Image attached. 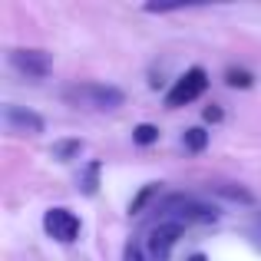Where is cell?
<instances>
[{
  "instance_id": "30bf717a",
  "label": "cell",
  "mask_w": 261,
  "mask_h": 261,
  "mask_svg": "<svg viewBox=\"0 0 261 261\" xmlns=\"http://www.w3.org/2000/svg\"><path fill=\"white\" fill-rule=\"evenodd\" d=\"M225 83L231 89H248L255 83V76H251L248 70H242V66H228V73H225Z\"/></svg>"
},
{
  "instance_id": "4fadbf2b",
  "label": "cell",
  "mask_w": 261,
  "mask_h": 261,
  "mask_svg": "<svg viewBox=\"0 0 261 261\" xmlns=\"http://www.w3.org/2000/svg\"><path fill=\"white\" fill-rule=\"evenodd\" d=\"M155 192H159V185H155V182L142 185V192H139V195L133 198V202H129V215H139V212H142V208H146V205H149V198H152Z\"/></svg>"
},
{
  "instance_id": "52a82bcc",
  "label": "cell",
  "mask_w": 261,
  "mask_h": 261,
  "mask_svg": "<svg viewBox=\"0 0 261 261\" xmlns=\"http://www.w3.org/2000/svg\"><path fill=\"white\" fill-rule=\"evenodd\" d=\"M4 122L10 133H23V136H37L43 133V116L30 113L23 106H4Z\"/></svg>"
},
{
  "instance_id": "9c48e42d",
  "label": "cell",
  "mask_w": 261,
  "mask_h": 261,
  "mask_svg": "<svg viewBox=\"0 0 261 261\" xmlns=\"http://www.w3.org/2000/svg\"><path fill=\"white\" fill-rule=\"evenodd\" d=\"M182 146L189 149V152H202V149L208 146V133H205L202 126H192V129H185V136H182Z\"/></svg>"
},
{
  "instance_id": "9a60e30c",
  "label": "cell",
  "mask_w": 261,
  "mask_h": 261,
  "mask_svg": "<svg viewBox=\"0 0 261 261\" xmlns=\"http://www.w3.org/2000/svg\"><path fill=\"white\" fill-rule=\"evenodd\" d=\"M182 7H189V4H146V13H172V10H182Z\"/></svg>"
},
{
  "instance_id": "7c38bea8",
  "label": "cell",
  "mask_w": 261,
  "mask_h": 261,
  "mask_svg": "<svg viewBox=\"0 0 261 261\" xmlns=\"http://www.w3.org/2000/svg\"><path fill=\"white\" fill-rule=\"evenodd\" d=\"M99 162H89L83 178H80V185H83V195H96V189H99Z\"/></svg>"
},
{
  "instance_id": "2e32d148",
  "label": "cell",
  "mask_w": 261,
  "mask_h": 261,
  "mask_svg": "<svg viewBox=\"0 0 261 261\" xmlns=\"http://www.w3.org/2000/svg\"><path fill=\"white\" fill-rule=\"evenodd\" d=\"M122 261H146V255H142L139 245H126V255H122Z\"/></svg>"
},
{
  "instance_id": "e0dca14e",
  "label": "cell",
  "mask_w": 261,
  "mask_h": 261,
  "mask_svg": "<svg viewBox=\"0 0 261 261\" xmlns=\"http://www.w3.org/2000/svg\"><path fill=\"white\" fill-rule=\"evenodd\" d=\"M202 116H205V122H222V116H225V113H222L218 106H205V113H202Z\"/></svg>"
},
{
  "instance_id": "ba28073f",
  "label": "cell",
  "mask_w": 261,
  "mask_h": 261,
  "mask_svg": "<svg viewBox=\"0 0 261 261\" xmlns=\"http://www.w3.org/2000/svg\"><path fill=\"white\" fill-rule=\"evenodd\" d=\"M80 152H83V139H60V142H53V159H60V162L76 159Z\"/></svg>"
},
{
  "instance_id": "8fae6325",
  "label": "cell",
  "mask_w": 261,
  "mask_h": 261,
  "mask_svg": "<svg viewBox=\"0 0 261 261\" xmlns=\"http://www.w3.org/2000/svg\"><path fill=\"white\" fill-rule=\"evenodd\" d=\"M133 142L136 146H152V142H159V129H155L152 122H139V126L133 129Z\"/></svg>"
},
{
  "instance_id": "3957f363",
  "label": "cell",
  "mask_w": 261,
  "mask_h": 261,
  "mask_svg": "<svg viewBox=\"0 0 261 261\" xmlns=\"http://www.w3.org/2000/svg\"><path fill=\"white\" fill-rule=\"evenodd\" d=\"M208 89V73L202 70V66H192V70H185V76L175 80V86L169 89L166 96V106L169 109H178V106H189V102H195L198 96Z\"/></svg>"
},
{
  "instance_id": "5b68a950",
  "label": "cell",
  "mask_w": 261,
  "mask_h": 261,
  "mask_svg": "<svg viewBox=\"0 0 261 261\" xmlns=\"http://www.w3.org/2000/svg\"><path fill=\"white\" fill-rule=\"evenodd\" d=\"M178 238H182V225L178 222H159L152 231H149V258L152 261H169Z\"/></svg>"
},
{
  "instance_id": "5bb4252c",
  "label": "cell",
  "mask_w": 261,
  "mask_h": 261,
  "mask_svg": "<svg viewBox=\"0 0 261 261\" xmlns=\"http://www.w3.org/2000/svg\"><path fill=\"white\" fill-rule=\"evenodd\" d=\"M215 192H218V195H225V198H231V202H245V205L255 202V198H251V192L235 189V185H215Z\"/></svg>"
},
{
  "instance_id": "8992f818",
  "label": "cell",
  "mask_w": 261,
  "mask_h": 261,
  "mask_svg": "<svg viewBox=\"0 0 261 261\" xmlns=\"http://www.w3.org/2000/svg\"><path fill=\"white\" fill-rule=\"evenodd\" d=\"M10 66L30 80H43L53 63H50V53L43 50H10Z\"/></svg>"
},
{
  "instance_id": "7a4b0ae2",
  "label": "cell",
  "mask_w": 261,
  "mask_h": 261,
  "mask_svg": "<svg viewBox=\"0 0 261 261\" xmlns=\"http://www.w3.org/2000/svg\"><path fill=\"white\" fill-rule=\"evenodd\" d=\"M155 212H162V215H172L178 225H189V222H215L218 218V208L215 205H205V202H198V198H192V195H169V198H162L159 202V208Z\"/></svg>"
},
{
  "instance_id": "6da1fadb",
  "label": "cell",
  "mask_w": 261,
  "mask_h": 261,
  "mask_svg": "<svg viewBox=\"0 0 261 261\" xmlns=\"http://www.w3.org/2000/svg\"><path fill=\"white\" fill-rule=\"evenodd\" d=\"M63 99L73 106H86V109H119L126 102V93L106 83H76L63 89Z\"/></svg>"
},
{
  "instance_id": "277c9868",
  "label": "cell",
  "mask_w": 261,
  "mask_h": 261,
  "mask_svg": "<svg viewBox=\"0 0 261 261\" xmlns=\"http://www.w3.org/2000/svg\"><path fill=\"white\" fill-rule=\"evenodd\" d=\"M43 228H46L50 238L70 245V242H76V235H80V218L73 215L70 208H50L43 215Z\"/></svg>"
},
{
  "instance_id": "ac0fdd59",
  "label": "cell",
  "mask_w": 261,
  "mask_h": 261,
  "mask_svg": "<svg viewBox=\"0 0 261 261\" xmlns=\"http://www.w3.org/2000/svg\"><path fill=\"white\" fill-rule=\"evenodd\" d=\"M189 261H208V258H205V255H202V251H198V255H192Z\"/></svg>"
}]
</instances>
